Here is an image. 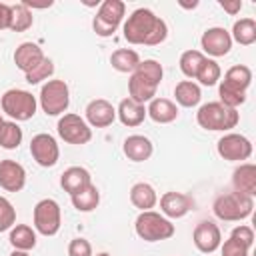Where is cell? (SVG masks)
<instances>
[{"instance_id": "6da1fadb", "label": "cell", "mask_w": 256, "mask_h": 256, "mask_svg": "<svg viewBox=\"0 0 256 256\" xmlns=\"http://www.w3.org/2000/svg\"><path fill=\"white\" fill-rule=\"evenodd\" d=\"M168 36V26L162 18H158L148 8L134 10L124 22V38L130 44H146L156 46L164 42Z\"/></svg>"}, {"instance_id": "7a4b0ae2", "label": "cell", "mask_w": 256, "mask_h": 256, "mask_svg": "<svg viewBox=\"0 0 256 256\" xmlns=\"http://www.w3.org/2000/svg\"><path fill=\"white\" fill-rule=\"evenodd\" d=\"M196 120L204 130H212V132H226L236 128L240 114L234 108L224 106L222 102H208L202 104L196 112Z\"/></svg>"}, {"instance_id": "3957f363", "label": "cell", "mask_w": 256, "mask_h": 256, "mask_svg": "<svg viewBox=\"0 0 256 256\" xmlns=\"http://www.w3.org/2000/svg\"><path fill=\"white\" fill-rule=\"evenodd\" d=\"M212 210L224 222H240L252 214L254 200L252 196L242 194V192H228V194H220L214 200Z\"/></svg>"}, {"instance_id": "277c9868", "label": "cell", "mask_w": 256, "mask_h": 256, "mask_svg": "<svg viewBox=\"0 0 256 256\" xmlns=\"http://www.w3.org/2000/svg\"><path fill=\"white\" fill-rule=\"evenodd\" d=\"M134 228H136V234L146 242H160L174 236V224L166 216L154 210L140 212L134 222Z\"/></svg>"}, {"instance_id": "5b68a950", "label": "cell", "mask_w": 256, "mask_h": 256, "mask_svg": "<svg viewBox=\"0 0 256 256\" xmlns=\"http://www.w3.org/2000/svg\"><path fill=\"white\" fill-rule=\"evenodd\" d=\"M38 102L36 96H32L28 90L12 88L2 94V112H6L14 122L30 120L36 114Z\"/></svg>"}, {"instance_id": "8992f818", "label": "cell", "mask_w": 256, "mask_h": 256, "mask_svg": "<svg viewBox=\"0 0 256 256\" xmlns=\"http://www.w3.org/2000/svg\"><path fill=\"white\" fill-rule=\"evenodd\" d=\"M40 106L48 116L64 114L70 106V90L64 80H48L40 90Z\"/></svg>"}, {"instance_id": "52a82bcc", "label": "cell", "mask_w": 256, "mask_h": 256, "mask_svg": "<svg viewBox=\"0 0 256 256\" xmlns=\"http://www.w3.org/2000/svg\"><path fill=\"white\" fill-rule=\"evenodd\" d=\"M124 10H126V6L122 0H104L92 20L94 32L102 38L112 36L124 18Z\"/></svg>"}, {"instance_id": "ba28073f", "label": "cell", "mask_w": 256, "mask_h": 256, "mask_svg": "<svg viewBox=\"0 0 256 256\" xmlns=\"http://www.w3.org/2000/svg\"><path fill=\"white\" fill-rule=\"evenodd\" d=\"M62 212L60 204L52 198H44L34 206V228L42 236H54L60 230Z\"/></svg>"}, {"instance_id": "9c48e42d", "label": "cell", "mask_w": 256, "mask_h": 256, "mask_svg": "<svg viewBox=\"0 0 256 256\" xmlns=\"http://www.w3.org/2000/svg\"><path fill=\"white\" fill-rule=\"evenodd\" d=\"M58 136L68 144H86L92 138V128L78 114H64L58 120Z\"/></svg>"}, {"instance_id": "30bf717a", "label": "cell", "mask_w": 256, "mask_h": 256, "mask_svg": "<svg viewBox=\"0 0 256 256\" xmlns=\"http://www.w3.org/2000/svg\"><path fill=\"white\" fill-rule=\"evenodd\" d=\"M216 150H218V154H220L224 160H230V162L248 160L250 154H252V142H250L246 136H242V134L228 132V134H224V136L218 140Z\"/></svg>"}, {"instance_id": "8fae6325", "label": "cell", "mask_w": 256, "mask_h": 256, "mask_svg": "<svg viewBox=\"0 0 256 256\" xmlns=\"http://www.w3.org/2000/svg\"><path fill=\"white\" fill-rule=\"evenodd\" d=\"M30 154L36 160V164H40L44 168H50V166H54L58 162L60 148H58L54 136L42 132V134H36L30 140Z\"/></svg>"}, {"instance_id": "7c38bea8", "label": "cell", "mask_w": 256, "mask_h": 256, "mask_svg": "<svg viewBox=\"0 0 256 256\" xmlns=\"http://www.w3.org/2000/svg\"><path fill=\"white\" fill-rule=\"evenodd\" d=\"M200 44H202V50L214 58L218 56H226L232 48V38H230V32L220 28V26H214V28H208L202 38H200ZM202 52V54H204Z\"/></svg>"}, {"instance_id": "4fadbf2b", "label": "cell", "mask_w": 256, "mask_h": 256, "mask_svg": "<svg viewBox=\"0 0 256 256\" xmlns=\"http://www.w3.org/2000/svg\"><path fill=\"white\" fill-rule=\"evenodd\" d=\"M192 242H194V246H196L200 252L212 254L216 248H220V242H222L220 228H218L214 222H210V220H202V222L196 224V228H194Z\"/></svg>"}, {"instance_id": "5bb4252c", "label": "cell", "mask_w": 256, "mask_h": 256, "mask_svg": "<svg viewBox=\"0 0 256 256\" xmlns=\"http://www.w3.org/2000/svg\"><path fill=\"white\" fill-rule=\"evenodd\" d=\"M26 184V170L16 160H0V188L6 192H20Z\"/></svg>"}, {"instance_id": "9a60e30c", "label": "cell", "mask_w": 256, "mask_h": 256, "mask_svg": "<svg viewBox=\"0 0 256 256\" xmlns=\"http://www.w3.org/2000/svg\"><path fill=\"white\" fill-rule=\"evenodd\" d=\"M114 120H116V108L108 100L96 98V100L88 102V106H86V122H88V126L106 128Z\"/></svg>"}, {"instance_id": "2e32d148", "label": "cell", "mask_w": 256, "mask_h": 256, "mask_svg": "<svg viewBox=\"0 0 256 256\" xmlns=\"http://www.w3.org/2000/svg\"><path fill=\"white\" fill-rule=\"evenodd\" d=\"M194 206V200L182 192H164L160 198V210L166 218H182Z\"/></svg>"}, {"instance_id": "e0dca14e", "label": "cell", "mask_w": 256, "mask_h": 256, "mask_svg": "<svg viewBox=\"0 0 256 256\" xmlns=\"http://www.w3.org/2000/svg\"><path fill=\"white\" fill-rule=\"evenodd\" d=\"M44 60V52L38 44L34 42H22L16 50H14V64L18 70H22L24 74L32 72L40 62Z\"/></svg>"}, {"instance_id": "ac0fdd59", "label": "cell", "mask_w": 256, "mask_h": 256, "mask_svg": "<svg viewBox=\"0 0 256 256\" xmlns=\"http://www.w3.org/2000/svg\"><path fill=\"white\" fill-rule=\"evenodd\" d=\"M124 154L128 156V160L132 162H144L152 156L154 152V146L150 142V138L142 136V134H132L124 140V146H122Z\"/></svg>"}, {"instance_id": "d6986e66", "label": "cell", "mask_w": 256, "mask_h": 256, "mask_svg": "<svg viewBox=\"0 0 256 256\" xmlns=\"http://www.w3.org/2000/svg\"><path fill=\"white\" fill-rule=\"evenodd\" d=\"M88 184H92V176H90V172H88L86 168H82V166H70V168H66V170L62 172V176H60V186H62L64 192H68L70 196L76 194L78 190L86 188Z\"/></svg>"}, {"instance_id": "ffe728a7", "label": "cell", "mask_w": 256, "mask_h": 256, "mask_svg": "<svg viewBox=\"0 0 256 256\" xmlns=\"http://www.w3.org/2000/svg\"><path fill=\"white\" fill-rule=\"evenodd\" d=\"M146 116H150L158 124H170L178 118V106L168 98H154L148 102Z\"/></svg>"}, {"instance_id": "44dd1931", "label": "cell", "mask_w": 256, "mask_h": 256, "mask_svg": "<svg viewBox=\"0 0 256 256\" xmlns=\"http://www.w3.org/2000/svg\"><path fill=\"white\" fill-rule=\"evenodd\" d=\"M156 90H158V86L154 82H150L144 76L132 72V76L128 80V94H130L128 98H132V100H136L140 104H146V102L156 98Z\"/></svg>"}, {"instance_id": "7402d4cb", "label": "cell", "mask_w": 256, "mask_h": 256, "mask_svg": "<svg viewBox=\"0 0 256 256\" xmlns=\"http://www.w3.org/2000/svg\"><path fill=\"white\" fill-rule=\"evenodd\" d=\"M116 116L120 118V122L124 126H140L144 122V118H146V106L136 102V100H132V98H124L118 104Z\"/></svg>"}, {"instance_id": "603a6c76", "label": "cell", "mask_w": 256, "mask_h": 256, "mask_svg": "<svg viewBox=\"0 0 256 256\" xmlns=\"http://www.w3.org/2000/svg\"><path fill=\"white\" fill-rule=\"evenodd\" d=\"M232 184H234L236 192L254 196V194H256V166L250 164V162L240 164V166L234 170Z\"/></svg>"}, {"instance_id": "cb8c5ba5", "label": "cell", "mask_w": 256, "mask_h": 256, "mask_svg": "<svg viewBox=\"0 0 256 256\" xmlns=\"http://www.w3.org/2000/svg\"><path fill=\"white\" fill-rule=\"evenodd\" d=\"M130 202L136 208H140L142 212H146V210H152L156 206L158 196H156V190L148 182H136L130 188Z\"/></svg>"}, {"instance_id": "d4e9b609", "label": "cell", "mask_w": 256, "mask_h": 256, "mask_svg": "<svg viewBox=\"0 0 256 256\" xmlns=\"http://www.w3.org/2000/svg\"><path fill=\"white\" fill-rule=\"evenodd\" d=\"M174 96H176V102L184 108H194L198 106L200 98H202V92H200V86L192 80H182L176 84L174 88Z\"/></svg>"}, {"instance_id": "484cf974", "label": "cell", "mask_w": 256, "mask_h": 256, "mask_svg": "<svg viewBox=\"0 0 256 256\" xmlns=\"http://www.w3.org/2000/svg\"><path fill=\"white\" fill-rule=\"evenodd\" d=\"M10 244L14 250H32L36 246V230H32L28 224H14L10 228Z\"/></svg>"}, {"instance_id": "4316f807", "label": "cell", "mask_w": 256, "mask_h": 256, "mask_svg": "<svg viewBox=\"0 0 256 256\" xmlns=\"http://www.w3.org/2000/svg\"><path fill=\"white\" fill-rule=\"evenodd\" d=\"M110 64H112V68L118 70V72H130V74H132V72L136 70V66L140 64V56H138V52L132 50V48H118V50L112 52Z\"/></svg>"}, {"instance_id": "83f0119b", "label": "cell", "mask_w": 256, "mask_h": 256, "mask_svg": "<svg viewBox=\"0 0 256 256\" xmlns=\"http://www.w3.org/2000/svg\"><path fill=\"white\" fill-rule=\"evenodd\" d=\"M70 198H72V206L78 212H92L100 204V192H98V188L94 184H88L86 188L78 190Z\"/></svg>"}, {"instance_id": "f1b7e54d", "label": "cell", "mask_w": 256, "mask_h": 256, "mask_svg": "<svg viewBox=\"0 0 256 256\" xmlns=\"http://www.w3.org/2000/svg\"><path fill=\"white\" fill-rule=\"evenodd\" d=\"M232 40H236L242 46H250L256 42V22L252 18H240L232 26Z\"/></svg>"}, {"instance_id": "f546056e", "label": "cell", "mask_w": 256, "mask_h": 256, "mask_svg": "<svg viewBox=\"0 0 256 256\" xmlns=\"http://www.w3.org/2000/svg\"><path fill=\"white\" fill-rule=\"evenodd\" d=\"M218 94H220V102H222L224 106H228V108H234V110H236L240 104L246 102V90H242V88H238V86H234V84H230V82H226V80L220 82Z\"/></svg>"}, {"instance_id": "4dcf8cb0", "label": "cell", "mask_w": 256, "mask_h": 256, "mask_svg": "<svg viewBox=\"0 0 256 256\" xmlns=\"http://www.w3.org/2000/svg\"><path fill=\"white\" fill-rule=\"evenodd\" d=\"M204 60H206V56L200 50H186V52H182V56H180V70H182V74L188 76V78H196V74H198L200 66L204 64Z\"/></svg>"}, {"instance_id": "1f68e13d", "label": "cell", "mask_w": 256, "mask_h": 256, "mask_svg": "<svg viewBox=\"0 0 256 256\" xmlns=\"http://www.w3.org/2000/svg\"><path fill=\"white\" fill-rule=\"evenodd\" d=\"M22 128L14 122V120H6L2 130H0V146L6 148V150H14L20 146L22 142Z\"/></svg>"}, {"instance_id": "d6a6232c", "label": "cell", "mask_w": 256, "mask_h": 256, "mask_svg": "<svg viewBox=\"0 0 256 256\" xmlns=\"http://www.w3.org/2000/svg\"><path fill=\"white\" fill-rule=\"evenodd\" d=\"M32 22H34V18H32L30 8H26L22 2L16 4V6H12V20H10V28L8 30H12V32H24V30H28L32 26Z\"/></svg>"}, {"instance_id": "836d02e7", "label": "cell", "mask_w": 256, "mask_h": 256, "mask_svg": "<svg viewBox=\"0 0 256 256\" xmlns=\"http://www.w3.org/2000/svg\"><path fill=\"white\" fill-rule=\"evenodd\" d=\"M224 80L234 84V86H238V88H242V90H248V86L252 82V70L248 66H244V64H236V66L226 70Z\"/></svg>"}, {"instance_id": "e575fe53", "label": "cell", "mask_w": 256, "mask_h": 256, "mask_svg": "<svg viewBox=\"0 0 256 256\" xmlns=\"http://www.w3.org/2000/svg\"><path fill=\"white\" fill-rule=\"evenodd\" d=\"M220 76H222V70H220L218 62L212 60V58H206L204 64L200 66L198 74H196V80H198L202 86H214V84L220 80Z\"/></svg>"}, {"instance_id": "d590c367", "label": "cell", "mask_w": 256, "mask_h": 256, "mask_svg": "<svg viewBox=\"0 0 256 256\" xmlns=\"http://www.w3.org/2000/svg\"><path fill=\"white\" fill-rule=\"evenodd\" d=\"M134 72H136V74H140V76H144L146 80L154 82L156 86L160 84V80H162V76H164L162 64H160L158 60H152V58H148V60H140V64L136 66V70H134Z\"/></svg>"}, {"instance_id": "8d00e7d4", "label": "cell", "mask_w": 256, "mask_h": 256, "mask_svg": "<svg viewBox=\"0 0 256 256\" xmlns=\"http://www.w3.org/2000/svg\"><path fill=\"white\" fill-rule=\"evenodd\" d=\"M52 74H54V62L44 56V60H42L32 72H28V74H24V76H26V82H28V84H38V82H42V80L48 82V78H50Z\"/></svg>"}, {"instance_id": "74e56055", "label": "cell", "mask_w": 256, "mask_h": 256, "mask_svg": "<svg viewBox=\"0 0 256 256\" xmlns=\"http://www.w3.org/2000/svg\"><path fill=\"white\" fill-rule=\"evenodd\" d=\"M14 224H16V210L8 198L0 196V232L10 230Z\"/></svg>"}, {"instance_id": "f35d334b", "label": "cell", "mask_w": 256, "mask_h": 256, "mask_svg": "<svg viewBox=\"0 0 256 256\" xmlns=\"http://www.w3.org/2000/svg\"><path fill=\"white\" fill-rule=\"evenodd\" d=\"M220 250H222V256H248V246L246 244H242L240 240H236V238H228L222 246H220Z\"/></svg>"}, {"instance_id": "ab89813d", "label": "cell", "mask_w": 256, "mask_h": 256, "mask_svg": "<svg viewBox=\"0 0 256 256\" xmlns=\"http://www.w3.org/2000/svg\"><path fill=\"white\" fill-rule=\"evenodd\" d=\"M68 256H92V246L86 238H74L68 244Z\"/></svg>"}, {"instance_id": "60d3db41", "label": "cell", "mask_w": 256, "mask_h": 256, "mask_svg": "<svg viewBox=\"0 0 256 256\" xmlns=\"http://www.w3.org/2000/svg\"><path fill=\"white\" fill-rule=\"evenodd\" d=\"M232 238H236V240H240L242 244H246L248 248L254 244V230L250 228V226H246V224H238L234 230H232V234H230Z\"/></svg>"}, {"instance_id": "b9f144b4", "label": "cell", "mask_w": 256, "mask_h": 256, "mask_svg": "<svg viewBox=\"0 0 256 256\" xmlns=\"http://www.w3.org/2000/svg\"><path fill=\"white\" fill-rule=\"evenodd\" d=\"M10 20H12V6L0 2V30L10 28Z\"/></svg>"}, {"instance_id": "7bdbcfd3", "label": "cell", "mask_w": 256, "mask_h": 256, "mask_svg": "<svg viewBox=\"0 0 256 256\" xmlns=\"http://www.w3.org/2000/svg\"><path fill=\"white\" fill-rule=\"evenodd\" d=\"M220 6H222L230 16H234V14H238V12L242 10V2H240V0H220Z\"/></svg>"}, {"instance_id": "ee69618b", "label": "cell", "mask_w": 256, "mask_h": 256, "mask_svg": "<svg viewBox=\"0 0 256 256\" xmlns=\"http://www.w3.org/2000/svg\"><path fill=\"white\" fill-rule=\"evenodd\" d=\"M10 256H30V254H28L26 250H14V252H12Z\"/></svg>"}, {"instance_id": "f6af8a7d", "label": "cell", "mask_w": 256, "mask_h": 256, "mask_svg": "<svg viewBox=\"0 0 256 256\" xmlns=\"http://www.w3.org/2000/svg\"><path fill=\"white\" fill-rule=\"evenodd\" d=\"M4 122H6V120H4V118H2V114H0V130H2V126H4Z\"/></svg>"}, {"instance_id": "bcb514c9", "label": "cell", "mask_w": 256, "mask_h": 256, "mask_svg": "<svg viewBox=\"0 0 256 256\" xmlns=\"http://www.w3.org/2000/svg\"><path fill=\"white\" fill-rule=\"evenodd\" d=\"M96 256H110V254H106V252H100V254H96Z\"/></svg>"}]
</instances>
